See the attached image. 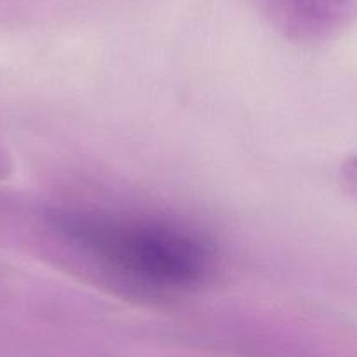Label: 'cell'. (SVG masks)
<instances>
[{
	"label": "cell",
	"instance_id": "1",
	"mask_svg": "<svg viewBox=\"0 0 357 357\" xmlns=\"http://www.w3.org/2000/svg\"><path fill=\"white\" fill-rule=\"evenodd\" d=\"M51 223L108 272L143 288L187 291L213 267L211 246L173 223L91 211L52 213Z\"/></svg>",
	"mask_w": 357,
	"mask_h": 357
},
{
	"label": "cell",
	"instance_id": "2",
	"mask_svg": "<svg viewBox=\"0 0 357 357\" xmlns=\"http://www.w3.org/2000/svg\"><path fill=\"white\" fill-rule=\"evenodd\" d=\"M286 24L302 30H319L340 20L349 0H268Z\"/></svg>",
	"mask_w": 357,
	"mask_h": 357
}]
</instances>
